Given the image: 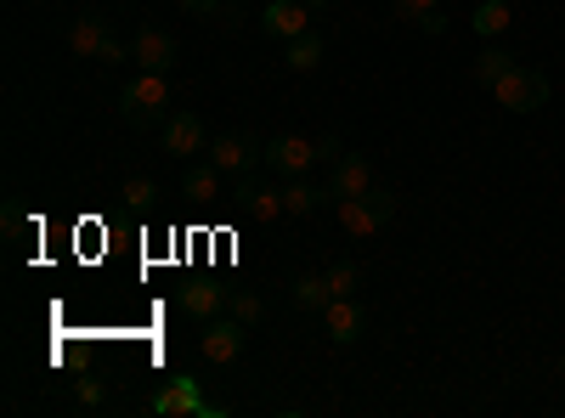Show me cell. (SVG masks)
<instances>
[{"instance_id":"8fae6325","label":"cell","mask_w":565,"mask_h":418,"mask_svg":"<svg viewBox=\"0 0 565 418\" xmlns=\"http://www.w3.org/2000/svg\"><path fill=\"white\" fill-rule=\"evenodd\" d=\"M130 63L136 68H153V74H170L175 68V40L164 34V29H136V40H130Z\"/></svg>"},{"instance_id":"83f0119b","label":"cell","mask_w":565,"mask_h":418,"mask_svg":"<svg viewBox=\"0 0 565 418\" xmlns=\"http://www.w3.org/2000/svg\"><path fill=\"white\" fill-rule=\"evenodd\" d=\"M418 29H424V34H447V18H441V12H430V18H424Z\"/></svg>"},{"instance_id":"603a6c76","label":"cell","mask_w":565,"mask_h":418,"mask_svg":"<svg viewBox=\"0 0 565 418\" xmlns=\"http://www.w3.org/2000/svg\"><path fill=\"white\" fill-rule=\"evenodd\" d=\"M226 311L238 317V322H249V329H255V322L266 317V300H260L255 289H238V294H226Z\"/></svg>"},{"instance_id":"d6986e66","label":"cell","mask_w":565,"mask_h":418,"mask_svg":"<svg viewBox=\"0 0 565 418\" xmlns=\"http://www.w3.org/2000/svg\"><path fill=\"white\" fill-rule=\"evenodd\" d=\"M322 199H328V193H322V187H311L306 175H289V187H282V210H289V215H311Z\"/></svg>"},{"instance_id":"484cf974","label":"cell","mask_w":565,"mask_h":418,"mask_svg":"<svg viewBox=\"0 0 565 418\" xmlns=\"http://www.w3.org/2000/svg\"><path fill=\"white\" fill-rule=\"evenodd\" d=\"M391 12L407 18V23H424L430 12H441V0H391Z\"/></svg>"},{"instance_id":"5b68a950","label":"cell","mask_w":565,"mask_h":418,"mask_svg":"<svg viewBox=\"0 0 565 418\" xmlns=\"http://www.w3.org/2000/svg\"><path fill=\"white\" fill-rule=\"evenodd\" d=\"M244 345H249V322H238V317H215V322H204V340H199V351H204V362H215V367H226V362H238L244 356Z\"/></svg>"},{"instance_id":"7402d4cb","label":"cell","mask_w":565,"mask_h":418,"mask_svg":"<svg viewBox=\"0 0 565 418\" xmlns=\"http://www.w3.org/2000/svg\"><path fill=\"white\" fill-rule=\"evenodd\" d=\"M509 68H514V57L503 52V45H487V52L476 57V85H498Z\"/></svg>"},{"instance_id":"ac0fdd59","label":"cell","mask_w":565,"mask_h":418,"mask_svg":"<svg viewBox=\"0 0 565 418\" xmlns=\"http://www.w3.org/2000/svg\"><path fill=\"white\" fill-rule=\"evenodd\" d=\"M322 63V34H300V40H289V52H282V68H295V74H311Z\"/></svg>"},{"instance_id":"3957f363","label":"cell","mask_w":565,"mask_h":418,"mask_svg":"<svg viewBox=\"0 0 565 418\" xmlns=\"http://www.w3.org/2000/svg\"><path fill=\"white\" fill-rule=\"evenodd\" d=\"M396 221V193L391 187H373L362 199H340V226L351 238H373V232H385Z\"/></svg>"},{"instance_id":"8992f818","label":"cell","mask_w":565,"mask_h":418,"mask_svg":"<svg viewBox=\"0 0 565 418\" xmlns=\"http://www.w3.org/2000/svg\"><path fill=\"white\" fill-rule=\"evenodd\" d=\"M210 159L221 164V175H255L266 164V142H249V136H215L210 142Z\"/></svg>"},{"instance_id":"2e32d148","label":"cell","mask_w":565,"mask_h":418,"mask_svg":"<svg viewBox=\"0 0 565 418\" xmlns=\"http://www.w3.org/2000/svg\"><path fill=\"white\" fill-rule=\"evenodd\" d=\"M153 412H159V418H175V412H204L199 385H193V379H175L170 390H159V396H153Z\"/></svg>"},{"instance_id":"9c48e42d","label":"cell","mask_w":565,"mask_h":418,"mask_svg":"<svg viewBox=\"0 0 565 418\" xmlns=\"http://www.w3.org/2000/svg\"><path fill=\"white\" fill-rule=\"evenodd\" d=\"M232 210H238L244 221H277V215H289V210H282V193L277 187H260V181L255 175H238V193H232Z\"/></svg>"},{"instance_id":"ffe728a7","label":"cell","mask_w":565,"mask_h":418,"mask_svg":"<svg viewBox=\"0 0 565 418\" xmlns=\"http://www.w3.org/2000/svg\"><path fill=\"white\" fill-rule=\"evenodd\" d=\"M300 311H317L322 317V306L328 300H334V289H328V277H300V283H295V294H289Z\"/></svg>"},{"instance_id":"9a60e30c","label":"cell","mask_w":565,"mask_h":418,"mask_svg":"<svg viewBox=\"0 0 565 418\" xmlns=\"http://www.w3.org/2000/svg\"><path fill=\"white\" fill-rule=\"evenodd\" d=\"M221 306H226V289H215V283H186L181 289V311L193 322H215Z\"/></svg>"},{"instance_id":"44dd1931","label":"cell","mask_w":565,"mask_h":418,"mask_svg":"<svg viewBox=\"0 0 565 418\" xmlns=\"http://www.w3.org/2000/svg\"><path fill=\"white\" fill-rule=\"evenodd\" d=\"M175 7H186V12H193V18H221L226 29H238V0H175Z\"/></svg>"},{"instance_id":"ba28073f","label":"cell","mask_w":565,"mask_h":418,"mask_svg":"<svg viewBox=\"0 0 565 418\" xmlns=\"http://www.w3.org/2000/svg\"><path fill=\"white\" fill-rule=\"evenodd\" d=\"M322 329H328V340H334V345H356L362 329H367V311L356 306V294H334V300L322 306Z\"/></svg>"},{"instance_id":"4fadbf2b","label":"cell","mask_w":565,"mask_h":418,"mask_svg":"<svg viewBox=\"0 0 565 418\" xmlns=\"http://www.w3.org/2000/svg\"><path fill=\"white\" fill-rule=\"evenodd\" d=\"M306 0H271V7H260V34H271V40H282V45H289V40H300L311 23H306Z\"/></svg>"},{"instance_id":"e0dca14e","label":"cell","mask_w":565,"mask_h":418,"mask_svg":"<svg viewBox=\"0 0 565 418\" xmlns=\"http://www.w3.org/2000/svg\"><path fill=\"white\" fill-rule=\"evenodd\" d=\"M469 23H476V34H481V40H498V34L514 23V12H509V0H481V7L469 12Z\"/></svg>"},{"instance_id":"52a82bcc","label":"cell","mask_w":565,"mask_h":418,"mask_svg":"<svg viewBox=\"0 0 565 418\" xmlns=\"http://www.w3.org/2000/svg\"><path fill=\"white\" fill-rule=\"evenodd\" d=\"M317 159H322V148L306 142V136H271L266 142V170H277V175H306Z\"/></svg>"},{"instance_id":"7a4b0ae2","label":"cell","mask_w":565,"mask_h":418,"mask_svg":"<svg viewBox=\"0 0 565 418\" xmlns=\"http://www.w3.org/2000/svg\"><path fill=\"white\" fill-rule=\"evenodd\" d=\"M492 97L503 114H537L548 103V74L543 68H526V63H514L498 85H492Z\"/></svg>"},{"instance_id":"cb8c5ba5","label":"cell","mask_w":565,"mask_h":418,"mask_svg":"<svg viewBox=\"0 0 565 418\" xmlns=\"http://www.w3.org/2000/svg\"><path fill=\"white\" fill-rule=\"evenodd\" d=\"M153 199H159V181H153V175H130V181H125V204H130V210H148Z\"/></svg>"},{"instance_id":"277c9868","label":"cell","mask_w":565,"mask_h":418,"mask_svg":"<svg viewBox=\"0 0 565 418\" xmlns=\"http://www.w3.org/2000/svg\"><path fill=\"white\" fill-rule=\"evenodd\" d=\"M159 136H164V153H170V159H199V153H210V125H204L193 108L170 114V119L159 125Z\"/></svg>"},{"instance_id":"5bb4252c","label":"cell","mask_w":565,"mask_h":418,"mask_svg":"<svg viewBox=\"0 0 565 418\" xmlns=\"http://www.w3.org/2000/svg\"><path fill=\"white\" fill-rule=\"evenodd\" d=\"M181 199L186 204H199V210H210L215 199H221V164L210 159V164H193L181 175Z\"/></svg>"},{"instance_id":"d4e9b609","label":"cell","mask_w":565,"mask_h":418,"mask_svg":"<svg viewBox=\"0 0 565 418\" xmlns=\"http://www.w3.org/2000/svg\"><path fill=\"white\" fill-rule=\"evenodd\" d=\"M322 277H328V289H334V294H356V277H362V271H356L351 260H334Z\"/></svg>"},{"instance_id":"f1b7e54d","label":"cell","mask_w":565,"mask_h":418,"mask_svg":"<svg viewBox=\"0 0 565 418\" xmlns=\"http://www.w3.org/2000/svg\"><path fill=\"white\" fill-rule=\"evenodd\" d=\"M306 7H328V0H306Z\"/></svg>"},{"instance_id":"7c38bea8","label":"cell","mask_w":565,"mask_h":418,"mask_svg":"<svg viewBox=\"0 0 565 418\" xmlns=\"http://www.w3.org/2000/svg\"><path fill=\"white\" fill-rule=\"evenodd\" d=\"M68 45H74V57H79V63H90V57L103 63V52L114 45V29H108V18H97V12H79V18L68 23Z\"/></svg>"},{"instance_id":"30bf717a","label":"cell","mask_w":565,"mask_h":418,"mask_svg":"<svg viewBox=\"0 0 565 418\" xmlns=\"http://www.w3.org/2000/svg\"><path fill=\"white\" fill-rule=\"evenodd\" d=\"M362 193H373V164H367V153H340L334 159V181H328V199H362Z\"/></svg>"},{"instance_id":"6da1fadb","label":"cell","mask_w":565,"mask_h":418,"mask_svg":"<svg viewBox=\"0 0 565 418\" xmlns=\"http://www.w3.org/2000/svg\"><path fill=\"white\" fill-rule=\"evenodd\" d=\"M164 108H170V74L136 68V74L125 79V90H119V114H125V125L153 130V125H164V119H170Z\"/></svg>"},{"instance_id":"4316f807","label":"cell","mask_w":565,"mask_h":418,"mask_svg":"<svg viewBox=\"0 0 565 418\" xmlns=\"http://www.w3.org/2000/svg\"><path fill=\"white\" fill-rule=\"evenodd\" d=\"M74 396H79V407H103V401H108V385H103V379H79Z\"/></svg>"}]
</instances>
